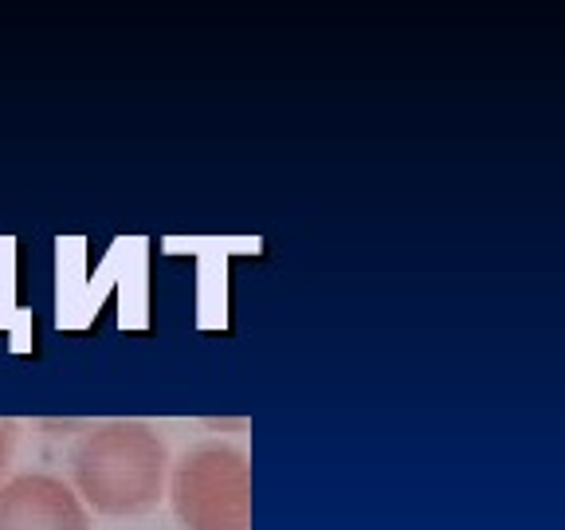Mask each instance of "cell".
I'll list each match as a JSON object with an SVG mask.
<instances>
[{
	"label": "cell",
	"mask_w": 565,
	"mask_h": 530,
	"mask_svg": "<svg viewBox=\"0 0 565 530\" xmlns=\"http://www.w3.org/2000/svg\"><path fill=\"white\" fill-rule=\"evenodd\" d=\"M169 448L150 421H103L71 448V487L87 511L130 519L146 515L166 499Z\"/></svg>",
	"instance_id": "cell-1"
},
{
	"label": "cell",
	"mask_w": 565,
	"mask_h": 530,
	"mask_svg": "<svg viewBox=\"0 0 565 530\" xmlns=\"http://www.w3.org/2000/svg\"><path fill=\"white\" fill-rule=\"evenodd\" d=\"M17 421H0V484L9 479V468H12V452H17Z\"/></svg>",
	"instance_id": "cell-4"
},
{
	"label": "cell",
	"mask_w": 565,
	"mask_h": 530,
	"mask_svg": "<svg viewBox=\"0 0 565 530\" xmlns=\"http://www.w3.org/2000/svg\"><path fill=\"white\" fill-rule=\"evenodd\" d=\"M0 530H90V511L67 479L24 471L0 484Z\"/></svg>",
	"instance_id": "cell-3"
},
{
	"label": "cell",
	"mask_w": 565,
	"mask_h": 530,
	"mask_svg": "<svg viewBox=\"0 0 565 530\" xmlns=\"http://www.w3.org/2000/svg\"><path fill=\"white\" fill-rule=\"evenodd\" d=\"M181 530H252V468L232 444H196L169 468Z\"/></svg>",
	"instance_id": "cell-2"
}]
</instances>
